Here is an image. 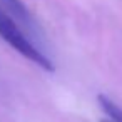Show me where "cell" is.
Listing matches in <instances>:
<instances>
[{"mask_svg": "<svg viewBox=\"0 0 122 122\" xmlns=\"http://www.w3.org/2000/svg\"><path fill=\"white\" fill-rule=\"evenodd\" d=\"M2 4L10 10V15H12L14 19L32 25V17H30L29 10L25 9V5L20 2V0H2Z\"/></svg>", "mask_w": 122, "mask_h": 122, "instance_id": "7a4b0ae2", "label": "cell"}, {"mask_svg": "<svg viewBox=\"0 0 122 122\" xmlns=\"http://www.w3.org/2000/svg\"><path fill=\"white\" fill-rule=\"evenodd\" d=\"M0 37H2L10 47H14L20 55H24L25 59H29L30 62L37 64L39 67H42L44 70L54 72V64L49 57H45L24 34L22 30L17 27V24L14 22L12 17H9L7 14H4L0 10Z\"/></svg>", "mask_w": 122, "mask_h": 122, "instance_id": "6da1fadb", "label": "cell"}, {"mask_svg": "<svg viewBox=\"0 0 122 122\" xmlns=\"http://www.w3.org/2000/svg\"><path fill=\"white\" fill-rule=\"evenodd\" d=\"M99 104L104 109V112L109 115V119L104 122H122V109L117 107L110 99H107L105 95H99Z\"/></svg>", "mask_w": 122, "mask_h": 122, "instance_id": "3957f363", "label": "cell"}]
</instances>
